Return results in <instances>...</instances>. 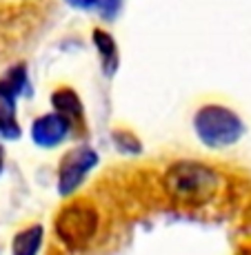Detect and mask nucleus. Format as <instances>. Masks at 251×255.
I'll list each match as a JSON object with an SVG mask.
<instances>
[{
  "instance_id": "nucleus-1",
  "label": "nucleus",
  "mask_w": 251,
  "mask_h": 255,
  "mask_svg": "<svg viewBox=\"0 0 251 255\" xmlns=\"http://www.w3.org/2000/svg\"><path fill=\"white\" fill-rule=\"evenodd\" d=\"M218 186V171L198 160H178L167 166L162 175V189L167 198L178 207H205L216 198Z\"/></svg>"
},
{
  "instance_id": "nucleus-2",
  "label": "nucleus",
  "mask_w": 251,
  "mask_h": 255,
  "mask_svg": "<svg viewBox=\"0 0 251 255\" xmlns=\"http://www.w3.org/2000/svg\"><path fill=\"white\" fill-rule=\"evenodd\" d=\"M98 229H100L98 209L89 200H80V198L65 204L58 211L56 222H53L56 238L69 251H85L96 240Z\"/></svg>"
},
{
  "instance_id": "nucleus-3",
  "label": "nucleus",
  "mask_w": 251,
  "mask_h": 255,
  "mask_svg": "<svg viewBox=\"0 0 251 255\" xmlns=\"http://www.w3.org/2000/svg\"><path fill=\"white\" fill-rule=\"evenodd\" d=\"M194 131L205 146L225 149L243 138L245 122L236 111L223 105H205L194 116Z\"/></svg>"
},
{
  "instance_id": "nucleus-4",
  "label": "nucleus",
  "mask_w": 251,
  "mask_h": 255,
  "mask_svg": "<svg viewBox=\"0 0 251 255\" xmlns=\"http://www.w3.org/2000/svg\"><path fill=\"white\" fill-rule=\"evenodd\" d=\"M27 87L29 78L24 65H13L0 78V138L2 140H18L22 135L20 122L16 120V105L18 98L27 93Z\"/></svg>"
},
{
  "instance_id": "nucleus-5",
  "label": "nucleus",
  "mask_w": 251,
  "mask_h": 255,
  "mask_svg": "<svg viewBox=\"0 0 251 255\" xmlns=\"http://www.w3.org/2000/svg\"><path fill=\"white\" fill-rule=\"evenodd\" d=\"M98 162H100V158H98L96 149L87 144L67 151L58 164V193L62 198L73 195L87 180V175L98 166Z\"/></svg>"
},
{
  "instance_id": "nucleus-6",
  "label": "nucleus",
  "mask_w": 251,
  "mask_h": 255,
  "mask_svg": "<svg viewBox=\"0 0 251 255\" xmlns=\"http://www.w3.org/2000/svg\"><path fill=\"white\" fill-rule=\"evenodd\" d=\"M71 133V125L67 118L60 114H45L36 118L31 125V140L33 144L42 146V149H53V146L62 144L67 140V135Z\"/></svg>"
},
{
  "instance_id": "nucleus-7",
  "label": "nucleus",
  "mask_w": 251,
  "mask_h": 255,
  "mask_svg": "<svg viewBox=\"0 0 251 255\" xmlns=\"http://www.w3.org/2000/svg\"><path fill=\"white\" fill-rule=\"evenodd\" d=\"M51 105L56 114L69 120L71 131H76V127H85V107L80 102V96L73 89H69V87L56 89L51 93Z\"/></svg>"
},
{
  "instance_id": "nucleus-8",
  "label": "nucleus",
  "mask_w": 251,
  "mask_h": 255,
  "mask_svg": "<svg viewBox=\"0 0 251 255\" xmlns=\"http://www.w3.org/2000/svg\"><path fill=\"white\" fill-rule=\"evenodd\" d=\"M91 40L96 45L98 56H100L102 71H105V76L111 78L118 71V62H120V53H118V45L114 36L109 31H102V29H93Z\"/></svg>"
},
{
  "instance_id": "nucleus-9",
  "label": "nucleus",
  "mask_w": 251,
  "mask_h": 255,
  "mask_svg": "<svg viewBox=\"0 0 251 255\" xmlns=\"http://www.w3.org/2000/svg\"><path fill=\"white\" fill-rule=\"evenodd\" d=\"M45 238L42 224H31L13 235L11 240V255H38Z\"/></svg>"
},
{
  "instance_id": "nucleus-10",
  "label": "nucleus",
  "mask_w": 251,
  "mask_h": 255,
  "mask_svg": "<svg viewBox=\"0 0 251 255\" xmlns=\"http://www.w3.org/2000/svg\"><path fill=\"white\" fill-rule=\"evenodd\" d=\"M65 2L73 9H96L102 18H114L122 0H65Z\"/></svg>"
},
{
  "instance_id": "nucleus-11",
  "label": "nucleus",
  "mask_w": 251,
  "mask_h": 255,
  "mask_svg": "<svg viewBox=\"0 0 251 255\" xmlns=\"http://www.w3.org/2000/svg\"><path fill=\"white\" fill-rule=\"evenodd\" d=\"M111 140H114L116 149L120 153H129V155H138L142 151V142L136 138L131 131H125V129H116L111 133Z\"/></svg>"
},
{
  "instance_id": "nucleus-12",
  "label": "nucleus",
  "mask_w": 251,
  "mask_h": 255,
  "mask_svg": "<svg viewBox=\"0 0 251 255\" xmlns=\"http://www.w3.org/2000/svg\"><path fill=\"white\" fill-rule=\"evenodd\" d=\"M2 169H4V149L0 144V173H2Z\"/></svg>"
},
{
  "instance_id": "nucleus-13",
  "label": "nucleus",
  "mask_w": 251,
  "mask_h": 255,
  "mask_svg": "<svg viewBox=\"0 0 251 255\" xmlns=\"http://www.w3.org/2000/svg\"><path fill=\"white\" fill-rule=\"evenodd\" d=\"M249 255H251V253H249Z\"/></svg>"
}]
</instances>
